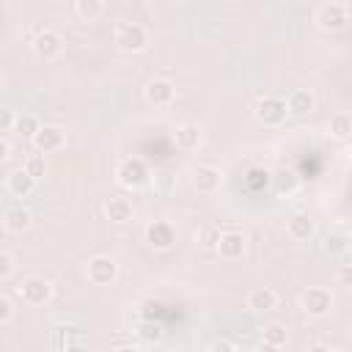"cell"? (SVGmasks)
Wrapping results in <instances>:
<instances>
[{"label":"cell","instance_id":"1","mask_svg":"<svg viewBox=\"0 0 352 352\" xmlns=\"http://www.w3.org/2000/svg\"><path fill=\"white\" fill-rule=\"evenodd\" d=\"M113 42L124 53H140L149 47V31L140 23H118L113 31Z\"/></svg>","mask_w":352,"mask_h":352},{"label":"cell","instance_id":"2","mask_svg":"<svg viewBox=\"0 0 352 352\" xmlns=\"http://www.w3.org/2000/svg\"><path fill=\"white\" fill-rule=\"evenodd\" d=\"M116 179H118L121 188L138 190V188H143L149 182V168H146V162L140 157H127L116 168Z\"/></svg>","mask_w":352,"mask_h":352},{"label":"cell","instance_id":"3","mask_svg":"<svg viewBox=\"0 0 352 352\" xmlns=\"http://www.w3.org/2000/svg\"><path fill=\"white\" fill-rule=\"evenodd\" d=\"M349 23V9L344 3H336V0H330V3H322L316 9V25L322 31H341L344 25Z\"/></svg>","mask_w":352,"mask_h":352},{"label":"cell","instance_id":"4","mask_svg":"<svg viewBox=\"0 0 352 352\" xmlns=\"http://www.w3.org/2000/svg\"><path fill=\"white\" fill-rule=\"evenodd\" d=\"M300 305H303V311L311 314V316H325V314H330V308H333V294H330V289H325V286H308V289L300 294Z\"/></svg>","mask_w":352,"mask_h":352},{"label":"cell","instance_id":"5","mask_svg":"<svg viewBox=\"0 0 352 352\" xmlns=\"http://www.w3.org/2000/svg\"><path fill=\"white\" fill-rule=\"evenodd\" d=\"M31 47H34V53H36L39 58L50 61V58L61 55V50H64V39H61V34H55V31H50V28H36Z\"/></svg>","mask_w":352,"mask_h":352},{"label":"cell","instance_id":"6","mask_svg":"<svg viewBox=\"0 0 352 352\" xmlns=\"http://www.w3.org/2000/svg\"><path fill=\"white\" fill-rule=\"evenodd\" d=\"M86 275H88L91 284L108 286V284H113V281L118 278V264H116V259H110V256H94V259L88 262V267H86Z\"/></svg>","mask_w":352,"mask_h":352},{"label":"cell","instance_id":"7","mask_svg":"<svg viewBox=\"0 0 352 352\" xmlns=\"http://www.w3.org/2000/svg\"><path fill=\"white\" fill-rule=\"evenodd\" d=\"M20 294H23V300L28 305H45L53 297V284L47 278H42V275H31V278L23 281Z\"/></svg>","mask_w":352,"mask_h":352},{"label":"cell","instance_id":"8","mask_svg":"<svg viewBox=\"0 0 352 352\" xmlns=\"http://www.w3.org/2000/svg\"><path fill=\"white\" fill-rule=\"evenodd\" d=\"M256 118L264 124V127H275V124H281L284 118H286V99H281V97H264L259 105H256Z\"/></svg>","mask_w":352,"mask_h":352},{"label":"cell","instance_id":"9","mask_svg":"<svg viewBox=\"0 0 352 352\" xmlns=\"http://www.w3.org/2000/svg\"><path fill=\"white\" fill-rule=\"evenodd\" d=\"M146 242H149L154 251H168V248H173V242H176V229H173V223H168V221H154V223H149V226H146Z\"/></svg>","mask_w":352,"mask_h":352},{"label":"cell","instance_id":"10","mask_svg":"<svg viewBox=\"0 0 352 352\" xmlns=\"http://www.w3.org/2000/svg\"><path fill=\"white\" fill-rule=\"evenodd\" d=\"M218 253L223 256V259H229V262H234V259H242L245 256V234L242 231H223L221 237H218Z\"/></svg>","mask_w":352,"mask_h":352},{"label":"cell","instance_id":"11","mask_svg":"<svg viewBox=\"0 0 352 352\" xmlns=\"http://www.w3.org/2000/svg\"><path fill=\"white\" fill-rule=\"evenodd\" d=\"M193 188H196L199 193H204V196L215 193V190L221 188V171H218L215 165H199V168L193 171Z\"/></svg>","mask_w":352,"mask_h":352},{"label":"cell","instance_id":"12","mask_svg":"<svg viewBox=\"0 0 352 352\" xmlns=\"http://www.w3.org/2000/svg\"><path fill=\"white\" fill-rule=\"evenodd\" d=\"M173 97H176V91H173V83L171 80H162L160 77V80H151L146 86V99L154 108H168L173 102Z\"/></svg>","mask_w":352,"mask_h":352},{"label":"cell","instance_id":"13","mask_svg":"<svg viewBox=\"0 0 352 352\" xmlns=\"http://www.w3.org/2000/svg\"><path fill=\"white\" fill-rule=\"evenodd\" d=\"M34 146L42 151V154H50V151H58L64 146V129L61 127H53V124H45L36 138H34Z\"/></svg>","mask_w":352,"mask_h":352},{"label":"cell","instance_id":"14","mask_svg":"<svg viewBox=\"0 0 352 352\" xmlns=\"http://www.w3.org/2000/svg\"><path fill=\"white\" fill-rule=\"evenodd\" d=\"M6 188H9V193H12V196H17V199H25V196H31V193H34V188H36V179H34V176H31L25 168H20V171H12V173H9Z\"/></svg>","mask_w":352,"mask_h":352},{"label":"cell","instance_id":"15","mask_svg":"<svg viewBox=\"0 0 352 352\" xmlns=\"http://www.w3.org/2000/svg\"><path fill=\"white\" fill-rule=\"evenodd\" d=\"M105 215H108V221H113V223H129L132 215H135V210H132V201H129V199L113 196V199L105 201Z\"/></svg>","mask_w":352,"mask_h":352},{"label":"cell","instance_id":"16","mask_svg":"<svg viewBox=\"0 0 352 352\" xmlns=\"http://www.w3.org/2000/svg\"><path fill=\"white\" fill-rule=\"evenodd\" d=\"M275 305H278V294H275L270 286H259V289H253V292L248 294V308L256 311V314H267V311H273Z\"/></svg>","mask_w":352,"mask_h":352},{"label":"cell","instance_id":"17","mask_svg":"<svg viewBox=\"0 0 352 352\" xmlns=\"http://www.w3.org/2000/svg\"><path fill=\"white\" fill-rule=\"evenodd\" d=\"M314 94L311 91H305V88H297V91H292L289 97H286V110L292 113V116H308L311 110H314Z\"/></svg>","mask_w":352,"mask_h":352},{"label":"cell","instance_id":"18","mask_svg":"<svg viewBox=\"0 0 352 352\" xmlns=\"http://www.w3.org/2000/svg\"><path fill=\"white\" fill-rule=\"evenodd\" d=\"M31 212L25 210V207H12V210H6V215H3V226H6V231H12V234H23L25 229H31Z\"/></svg>","mask_w":352,"mask_h":352},{"label":"cell","instance_id":"19","mask_svg":"<svg viewBox=\"0 0 352 352\" xmlns=\"http://www.w3.org/2000/svg\"><path fill=\"white\" fill-rule=\"evenodd\" d=\"M201 140H204V132H201V127H199V124H182L179 129H176V146L185 149V151L199 149V146H201Z\"/></svg>","mask_w":352,"mask_h":352},{"label":"cell","instance_id":"20","mask_svg":"<svg viewBox=\"0 0 352 352\" xmlns=\"http://www.w3.org/2000/svg\"><path fill=\"white\" fill-rule=\"evenodd\" d=\"M286 231H289L292 240H300V242H303V240H311V234H314V221H311L305 212H297V215L289 218Z\"/></svg>","mask_w":352,"mask_h":352},{"label":"cell","instance_id":"21","mask_svg":"<svg viewBox=\"0 0 352 352\" xmlns=\"http://www.w3.org/2000/svg\"><path fill=\"white\" fill-rule=\"evenodd\" d=\"M270 182H273V173L264 171V168H251L248 176H245V188L251 193H264L270 188Z\"/></svg>","mask_w":352,"mask_h":352},{"label":"cell","instance_id":"22","mask_svg":"<svg viewBox=\"0 0 352 352\" xmlns=\"http://www.w3.org/2000/svg\"><path fill=\"white\" fill-rule=\"evenodd\" d=\"M102 12H105L102 0H77V3H75V14H77L83 23H94Z\"/></svg>","mask_w":352,"mask_h":352},{"label":"cell","instance_id":"23","mask_svg":"<svg viewBox=\"0 0 352 352\" xmlns=\"http://www.w3.org/2000/svg\"><path fill=\"white\" fill-rule=\"evenodd\" d=\"M330 135H333V138H338V140L352 138V116H347V113H336V116L330 118Z\"/></svg>","mask_w":352,"mask_h":352},{"label":"cell","instance_id":"24","mask_svg":"<svg viewBox=\"0 0 352 352\" xmlns=\"http://www.w3.org/2000/svg\"><path fill=\"white\" fill-rule=\"evenodd\" d=\"M42 129V124H39V118L34 116V113H23V116H17V127H14V132L17 135H23V138H36V132Z\"/></svg>","mask_w":352,"mask_h":352},{"label":"cell","instance_id":"25","mask_svg":"<svg viewBox=\"0 0 352 352\" xmlns=\"http://www.w3.org/2000/svg\"><path fill=\"white\" fill-rule=\"evenodd\" d=\"M322 251L336 259V256H344V253L349 251V242H347L344 234H327V237L322 240Z\"/></svg>","mask_w":352,"mask_h":352},{"label":"cell","instance_id":"26","mask_svg":"<svg viewBox=\"0 0 352 352\" xmlns=\"http://www.w3.org/2000/svg\"><path fill=\"white\" fill-rule=\"evenodd\" d=\"M138 336H140L143 341H149V344H157V341L162 338V325L154 322V319H143V322L138 325Z\"/></svg>","mask_w":352,"mask_h":352},{"label":"cell","instance_id":"27","mask_svg":"<svg viewBox=\"0 0 352 352\" xmlns=\"http://www.w3.org/2000/svg\"><path fill=\"white\" fill-rule=\"evenodd\" d=\"M286 338H289V333H286V327L281 322H273V325L264 327V344H273V347L281 349L286 344Z\"/></svg>","mask_w":352,"mask_h":352},{"label":"cell","instance_id":"28","mask_svg":"<svg viewBox=\"0 0 352 352\" xmlns=\"http://www.w3.org/2000/svg\"><path fill=\"white\" fill-rule=\"evenodd\" d=\"M273 182H275L278 193H294V188H297V176H294L292 171H281L278 176H273Z\"/></svg>","mask_w":352,"mask_h":352},{"label":"cell","instance_id":"29","mask_svg":"<svg viewBox=\"0 0 352 352\" xmlns=\"http://www.w3.org/2000/svg\"><path fill=\"white\" fill-rule=\"evenodd\" d=\"M23 168L34 176V179H42L45 171H47V165H45V157H42V154H31V157L25 160V165H23Z\"/></svg>","mask_w":352,"mask_h":352},{"label":"cell","instance_id":"30","mask_svg":"<svg viewBox=\"0 0 352 352\" xmlns=\"http://www.w3.org/2000/svg\"><path fill=\"white\" fill-rule=\"evenodd\" d=\"M14 275V256L9 251L0 253V281H9Z\"/></svg>","mask_w":352,"mask_h":352},{"label":"cell","instance_id":"31","mask_svg":"<svg viewBox=\"0 0 352 352\" xmlns=\"http://www.w3.org/2000/svg\"><path fill=\"white\" fill-rule=\"evenodd\" d=\"M12 319H14V303H12V297H0V325H12Z\"/></svg>","mask_w":352,"mask_h":352},{"label":"cell","instance_id":"32","mask_svg":"<svg viewBox=\"0 0 352 352\" xmlns=\"http://www.w3.org/2000/svg\"><path fill=\"white\" fill-rule=\"evenodd\" d=\"M336 284L344 289H352V264H341L336 273Z\"/></svg>","mask_w":352,"mask_h":352},{"label":"cell","instance_id":"33","mask_svg":"<svg viewBox=\"0 0 352 352\" xmlns=\"http://www.w3.org/2000/svg\"><path fill=\"white\" fill-rule=\"evenodd\" d=\"M14 127H17V116L12 113V110H3V118H0V132H14Z\"/></svg>","mask_w":352,"mask_h":352},{"label":"cell","instance_id":"34","mask_svg":"<svg viewBox=\"0 0 352 352\" xmlns=\"http://www.w3.org/2000/svg\"><path fill=\"white\" fill-rule=\"evenodd\" d=\"M207 352H237V347L231 344V341H226V338H218V341H212L210 344V349Z\"/></svg>","mask_w":352,"mask_h":352},{"label":"cell","instance_id":"35","mask_svg":"<svg viewBox=\"0 0 352 352\" xmlns=\"http://www.w3.org/2000/svg\"><path fill=\"white\" fill-rule=\"evenodd\" d=\"M9 157H12V143H9V138L3 135V140H0V160L6 162Z\"/></svg>","mask_w":352,"mask_h":352},{"label":"cell","instance_id":"36","mask_svg":"<svg viewBox=\"0 0 352 352\" xmlns=\"http://www.w3.org/2000/svg\"><path fill=\"white\" fill-rule=\"evenodd\" d=\"M157 182H160V188H162V190H168V188H171V182H173V176H171V173H160V176H157Z\"/></svg>","mask_w":352,"mask_h":352},{"label":"cell","instance_id":"37","mask_svg":"<svg viewBox=\"0 0 352 352\" xmlns=\"http://www.w3.org/2000/svg\"><path fill=\"white\" fill-rule=\"evenodd\" d=\"M256 352H278V347H273V344H264V341H262V344L256 347Z\"/></svg>","mask_w":352,"mask_h":352},{"label":"cell","instance_id":"38","mask_svg":"<svg viewBox=\"0 0 352 352\" xmlns=\"http://www.w3.org/2000/svg\"><path fill=\"white\" fill-rule=\"evenodd\" d=\"M308 352H330V347H325V344H314V347H308Z\"/></svg>","mask_w":352,"mask_h":352},{"label":"cell","instance_id":"39","mask_svg":"<svg viewBox=\"0 0 352 352\" xmlns=\"http://www.w3.org/2000/svg\"><path fill=\"white\" fill-rule=\"evenodd\" d=\"M113 352H140L138 347H132V344H127V347H118V349H113Z\"/></svg>","mask_w":352,"mask_h":352}]
</instances>
